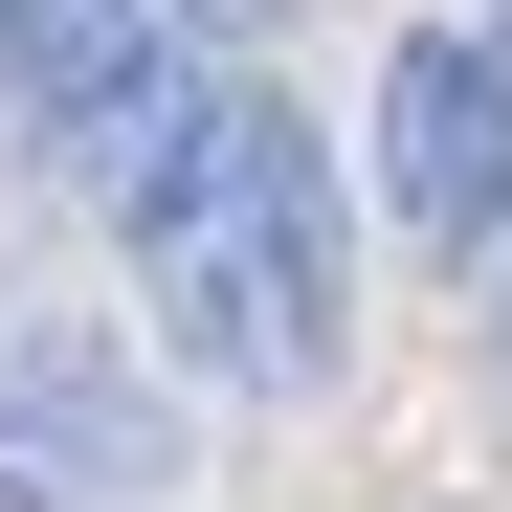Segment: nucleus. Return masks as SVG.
Returning <instances> with one entry per match:
<instances>
[{
  "label": "nucleus",
  "instance_id": "1",
  "mask_svg": "<svg viewBox=\"0 0 512 512\" xmlns=\"http://www.w3.org/2000/svg\"><path fill=\"white\" fill-rule=\"evenodd\" d=\"M134 290H156V357H179V379L312 401V379H334V312H357V268H334V156H312L268 90H223L201 179L134 223Z\"/></svg>",
  "mask_w": 512,
  "mask_h": 512
},
{
  "label": "nucleus",
  "instance_id": "2",
  "mask_svg": "<svg viewBox=\"0 0 512 512\" xmlns=\"http://www.w3.org/2000/svg\"><path fill=\"white\" fill-rule=\"evenodd\" d=\"M0 512H156V379L90 312L0 334Z\"/></svg>",
  "mask_w": 512,
  "mask_h": 512
},
{
  "label": "nucleus",
  "instance_id": "3",
  "mask_svg": "<svg viewBox=\"0 0 512 512\" xmlns=\"http://www.w3.org/2000/svg\"><path fill=\"white\" fill-rule=\"evenodd\" d=\"M379 201H401V245H512V23H423L401 67H379Z\"/></svg>",
  "mask_w": 512,
  "mask_h": 512
}]
</instances>
